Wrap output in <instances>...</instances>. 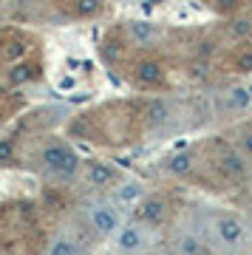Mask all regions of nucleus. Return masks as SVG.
Returning <instances> with one entry per match:
<instances>
[{
  "label": "nucleus",
  "mask_w": 252,
  "mask_h": 255,
  "mask_svg": "<svg viewBox=\"0 0 252 255\" xmlns=\"http://www.w3.org/2000/svg\"><path fill=\"white\" fill-rule=\"evenodd\" d=\"M48 253L51 255H74V253H80V244L71 236H57L51 241V247H48Z\"/></svg>",
  "instance_id": "9b49d317"
},
{
  "label": "nucleus",
  "mask_w": 252,
  "mask_h": 255,
  "mask_svg": "<svg viewBox=\"0 0 252 255\" xmlns=\"http://www.w3.org/2000/svg\"><path fill=\"white\" fill-rule=\"evenodd\" d=\"M241 147L247 150V153L252 156V133H244V139H241Z\"/></svg>",
  "instance_id": "412c9836"
},
{
  "label": "nucleus",
  "mask_w": 252,
  "mask_h": 255,
  "mask_svg": "<svg viewBox=\"0 0 252 255\" xmlns=\"http://www.w3.org/2000/svg\"><path fill=\"white\" fill-rule=\"evenodd\" d=\"M238 65H241L244 71H252V57H241V60H238Z\"/></svg>",
  "instance_id": "4be33fe9"
},
{
  "label": "nucleus",
  "mask_w": 252,
  "mask_h": 255,
  "mask_svg": "<svg viewBox=\"0 0 252 255\" xmlns=\"http://www.w3.org/2000/svg\"><path fill=\"white\" fill-rule=\"evenodd\" d=\"M167 119H170V105L164 100H156L147 105V122L150 125H164Z\"/></svg>",
  "instance_id": "1a4fd4ad"
},
{
  "label": "nucleus",
  "mask_w": 252,
  "mask_h": 255,
  "mask_svg": "<svg viewBox=\"0 0 252 255\" xmlns=\"http://www.w3.org/2000/svg\"><path fill=\"white\" fill-rule=\"evenodd\" d=\"M213 238L224 250H241L250 241V227L244 224V219H238L233 213H224L213 221Z\"/></svg>",
  "instance_id": "f257e3e1"
},
{
  "label": "nucleus",
  "mask_w": 252,
  "mask_h": 255,
  "mask_svg": "<svg viewBox=\"0 0 252 255\" xmlns=\"http://www.w3.org/2000/svg\"><path fill=\"white\" fill-rule=\"evenodd\" d=\"M111 179H114V170L105 167V164H91L88 167V184H94V187L111 184Z\"/></svg>",
  "instance_id": "f8f14e48"
},
{
  "label": "nucleus",
  "mask_w": 252,
  "mask_h": 255,
  "mask_svg": "<svg viewBox=\"0 0 252 255\" xmlns=\"http://www.w3.org/2000/svg\"><path fill=\"white\" fill-rule=\"evenodd\" d=\"M88 221H91V227H94L97 236L108 238V236H114V233H119V227H122V213H119L114 204L102 201V204H91Z\"/></svg>",
  "instance_id": "7ed1b4c3"
},
{
  "label": "nucleus",
  "mask_w": 252,
  "mask_h": 255,
  "mask_svg": "<svg viewBox=\"0 0 252 255\" xmlns=\"http://www.w3.org/2000/svg\"><path fill=\"white\" fill-rule=\"evenodd\" d=\"M11 156V145L9 142H0V162H3V159H9Z\"/></svg>",
  "instance_id": "aec40b11"
},
{
  "label": "nucleus",
  "mask_w": 252,
  "mask_h": 255,
  "mask_svg": "<svg viewBox=\"0 0 252 255\" xmlns=\"http://www.w3.org/2000/svg\"><path fill=\"white\" fill-rule=\"evenodd\" d=\"M164 199H144L142 207H139V219L142 221H150V224H156V221L164 219Z\"/></svg>",
  "instance_id": "6e6552de"
},
{
  "label": "nucleus",
  "mask_w": 252,
  "mask_h": 255,
  "mask_svg": "<svg viewBox=\"0 0 252 255\" xmlns=\"http://www.w3.org/2000/svg\"><path fill=\"white\" fill-rule=\"evenodd\" d=\"M233 105H238V108L250 105V91H244V88H235V91H233Z\"/></svg>",
  "instance_id": "f3484780"
},
{
  "label": "nucleus",
  "mask_w": 252,
  "mask_h": 255,
  "mask_svg": "<svg viewBox=\"0 0 252 255\" xmlns=\"http://www.w3.org/2000/svg\"><path fill=\"white\" fill-rule=\"evenodd\" d=\"M43 164H45V170H51L54 176L68 179V176L77 173L80 159H77V153H74L71 147H65V145H48L43 150Z\"/></svg>",
  "instance_id": "f03ea898"
},
{
  "label": "nucleus",
  "mask_w": 252,
  "mask_h": 255,
  "mask_svg": "<svg viewBox=\"0 0 252 255\" xmlns=\"http://www.w3.org/2000/svg\"><path fill=\"white\" fill-rule=\"evenodd\" d=\"M117 201L119 204H136V201H142V184L139 182L122 184V187L117 190Z\"/></svg>",
  "instance_id": "9d476101"
},
{
  "label": "nucleus",
  "mask_w": 252,
  "mask_h": 255,
  "mask_svg": "<svg viewBox=\"0 0 252 255\" xmlns=\"http://www.w3.org/2000/svg\"><path fill=\"white\" fill-rule=\"evenodd\" d=\"M167 167H170V173H176V176H187L190 170H193V159H190V153H176Z\"/></svg>",
  "instance_id": "4468645a"
},
{
  "label": "nucleus",
  "mask_w": 252,
  "mask_h": 255,
  "mask_svg": "<svg viewBox=\"0 0 252 255\" xmlns=\"http://www.w3.org/2000/svg\"><path fill=\"white\" fill-rule=\"evenodd\" d=\"M216 6L221 11H235L238 9V0H216Z\"/></svg>",
  "instance_id": "6ab92c4d"
},
{
  "label": "nucleus",
  "mask_w": 252,
  "mask_h": 255,
  "mask_svg": "<svg viewBox=\"0 0 252 255\" xmlns=\"http://www.w3.org/2000/svg\"><path fill=\"white\" fill-rule=\"evenodd\" d=\"M250 31H252V23H250V20H235V23H233V34L244 37V34H250Z\"/></svg>",
  "instance_id": "a211bd4d"
},
{
  "label": "nucleus",
  "mask_w": 252,
  "mask_h": 255,
  "mask_svg": "<svg viewBox=\"0 0 252 255\" xmlns=\"http://www.w3.org/2000/svg\"><path fill=\"white\" fill-rule=\"evenodd\" d=\"M221 170H224V176H230V179H247V162H244L238 153H224L221 156Z\"/></svg>",
  "instance_id": "423d86ee"
},
{
  "label": "nucleus",
  "mask_w": 252,
  "mask_h": 255,
  "mask_svg": "<svg viewBox=\"0 0 252 255\" xmlns=\"http://www.w3.org/2000/svg\"><path fill=\"white\" fill-rule=\"evenodd\" d=\"M17 54H23V46H17V43L9 46V57H17Z\"/></svg>",
  "instance_id": "5701e85b"
},
{
  "label": "nucleus",
  "mask_w": 252,
  "mask_h": 255,
  "mask_svg": "<svg viewBox=\"0 0 252 255\" xmlns=\"http://www.w3.org/2000/svg\"><path fill=\"white\" fill-rule=\"evenodd\" d=\"M127 31H130V37H133L136 43H153V40H159V26H153V23H147V20H136V23H130L127 26Z\"/></svg>",
  "instance_id": "39448f33"
},
{
  "label": "nucleus",
  "mask_w": 252,
  "mask_h": 255,
  "mask_svg": "<svg viewBox=\"0 0 252 255\" xmlns=\"http://www.w3.org/2000/svg\"><path fill=\"white\" fill-rule=\"evenodd\" d=\"M31 77H34V68H31V65H14V68H11V82H28L31 80Z\"/></svg>",
  "instance_id": "2eb2a0df"
},
{
  "label": "nucleus",
  "mask_w": 252,
  "mask_h": 255,
  "mask_svg": "<svg viewBox=\"0 0 252 255\" xmlns=\"http://www.w3.org/2000/svg\"><path fill=\"white\" fill-rule=\"evenodd\" d=\"M117 244H119V250H125V253H139V250L147 247L144 230L139 227V224H122L119 233H117Z\"/></svg>",
  "instance_id": "20e7f679"
},
{
  "label": "nucleus",
  "mask_w": 252,
  "mask_h": 255,
  "mask_svg": "<svg viewBox=\"0 0 252 255\" xmlns=\"http://www.w3.org/2000/svg\"><path fill=\"white\" fill-rule=\"evenodd\" d=\"M176 250L187 253V255H196V253H201V238L196 233H184V236L176 238Z\"/></svg>",
  "instance_id": "ddd939ff"
},
{
  "label": "nucleus",
  "mask_w": 252,
  "mask_h": 255,
  "mask_svg": "<svg viewBox=\"0 0 252 255\" xmlns=\"http://www.w3.org/2000/svg\"><path fill=\"white\" fill-rule=\"evenodd\" d=\"M136 80L142 82V85H156V82H162V65L153 63V60L139 63L136 65Z\"/></svg>",
  "instance_id": "0eeeda50"
},
{
  "label": "nucleus",
  "mask_w": 252,
  "mask_h": 255,
  "mask_svg": "<svg viewBox=\"0 0 252 255\" xmlns=\"http://www.w3.org/2000/svg\"><path fill=\"white\" fill-rule=\"evenodd\" d=\"M77 11L85 14V17H88V14H97L99 11V0H77Z\"/></svg>",
  "instance_id": "dca6fc26"
}]
</instances>
